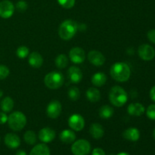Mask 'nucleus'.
<instances>
[{"label":"nucleus","instance_id":"nucleus-1","mask_svg":"<svg viewBox=\"0 0 155 155\" xmlns=\"http://www.w3.org/2000/svg\"><path fill=\"white\" fill-rule=\"evenodd\" d=\"M112 78L117 82L124 83L130 79L131 70L130 66L124 62H117L114 64L110 70Z\"/></svg>","mask_w":155,"mask_h":155},{"label":"nucleus","instance_id":"nucleus-2","mask_svg":"<svg viewBox=\"0 0 155 155\" xmlns=\"http://www.w3.org/2000/svg\"><path fill=\"white\" fill-rule=\"evenodd\" d=\"M79 27L77 22L71 19L64 21L58 28V35L64 40H70L77 33Z\"/></svg>","mask_w":155,"mask_h":155},{"label":"nucleus","instance_id":"nucleus-3","mask_svg":"<svg viewBox=\"0 0 155 155\" xmlns=\"http://www.w3.org/2000/svg\"><path fill=\"white\" fill-rule=\"evenodd\" d=\"M109 100L114 106L123 107L128 100V95L124 88L120 86H114L109 92Z\"/></svg>","mask_w":155,"mask_h":155},{"label":"nucleus","instance_id":"nucleus-4","mask_svg":"<svg viewBox=\"0 0 155 155\" xmlns=\"http://www.w3.org/2000/svg\"><path fill=\"white\" fill-rule=\"evenodd\" d=\"M8 124L13 131H21L27 124V117L21 111H15L8 117Z\"/></svg>","mask_w":155,"mask_h":155},{"label":"nucleus","instance_id":"nucleus-5","mask_svg":"<svg viewBox=\"0 0 155 155\" xmlns=\"http://www.w3.org/2000/svg\"><path fill=\"white\" fill-rule=\"evenodd\" d=\"M44 83L49 89H58L63 86L64 77L59 71H51L45 75Z\"/></svg>","mask_w":155,"mask_h":155},{"label":"nucleus","instance_id":"nucleus-6","mask_svg":"<svg viewBox=\"0 0 155 155\" xmlns=\"http://www.w3.org/2000/svg\"><path fill=\"white\" fill-rule=\"evenodd\" d=\"M90 151L91 145L86 139L75 141L71 146V151L74 155H88Z\"/></svg>","mask_w":155,"mask_h":155},{"label":"nucleus","instance_id":"nucleus-7","mask_svg":"<svg viewBox=\"0 0 155 155\" xmlns=\"http://www.w3.org/2000/svg\"><path fill=\"white\" fill-rule=\"evenodd\" d=\"M62 110L61 104L58 100H52L48 104L46 108V114L51 119H56L61 115Z\"/></svg>","mask_w":155,"mask_h":155},{"label":"nucleus","instance_id":"nucleus-8","mask_svg":"<svg viewBox=\"0 0 155 155\" xmlns=\"http://www.w3.org/2000/svg\"><path fill=\"white\" fill-rule=\"evenodd\" d=\"M139 56L143 61H151L155 57V50L151 45L148 44H142L138 48Z\"/></svg>","mask_w":155,"mask_h":155},{"label":"nucleus","instance_id":"nucleus-9","mask_svg":"<svg viewBox=\"0 0 155 155\" xmlns=\"http://www.w3.org/2000/svg\"><path fill=\"white\" fill-rule=\"evenodd\" d=\"M68 125L74 131L80 132L84 128L85 120L83 117L79 114H74L69 117Z\"/></svg>","mask_w":155,"mask_h":155},{"label":"nucleus","instance_id":"nucleus-10","mask_svg":"<svg viewBox=\"0 0 155 155\" xmlns=\"http://www.w3.org/2000/svg\"><path fill=\"white\" fill-rule=\"evenodd\" d=\"M15 12V5L8 0H4L0 2V17L5 19L11 18Z\"/></svg>","mask_w":155,"mask_h":155},{"label":"nucleus","instance_id":"nucleus-11","mask_svg":"<svg viewBox=\"0 0 155 155\" xmlns=\"http://www.w3.org/2000/svg\"><path fill=\"white\" fill-rule=\"evenodd\" d=\"M69 58L74 64H81L86 59L85 51L80 47H74L69 52Z\"/></svg>","mask_w":155,"mask_h":155},{"label":"nucleus","instance_id":"nucleus-12","mask_svg":"<svg viewBox=\"0 0 155 155\" xmlns=\"http://www.w3.org/2000/svg\"><path fill=\"white\" fill-rule=\"evenodd\" d=\"M87 58L89 61L96 67L102 66L105 63V57L104 54L96 50H92L89 51Z\"/></svg>","mask_w":155,"mask_h":155},{"label":"nucleus","instance_id":"nucleus-13","mask_svg":"<svg viewBox=\"0 0 155 155\" xmlns=\"http://www.w3.org/2000/svg\"><path fill=\"white\" fill-rule=\"evenodd\" d=\"M55 132L50 127H44L39 132V139L43 143H49L55 138Z\"/></svg>","mask_w":155,"mask_h":155},{"label":"nucleus","instance_id":"nucleus-14","mask_svg":"<svg viewBox=\"0 0 155 155\" xmlns=\"http://www.w3.org/2000/svg\"><path fill=\"white\" fill-rule=\"evenodd\" d=\"M68 77L70 82L74 83V84H77V83H80L83 79V73L78 67L72 66L68 69Z\"/></svg>","mask_w":155,"mask_h":155},{"label":"nucleus","instance_id":"nucleus-15","mask_svg":"<svg viewBox=\"0 0 155 155\" xmlns=\"http://www.w3.org/2000/svg\"><path fill=\"white\" fill-rule=\"evenodd\" d=\"M5 144L7 147H8L11 149H15L18 148L21 145V139L19 136L15 133H8L5 135L4 139Z\"/></svg>","mask_w":155,"mask_h":155},{"label":"nucleus","instance_id":"nucleus-16","mask_svg":"<svg viewBox=\"0 0 155 155\" xmlns=\"http://www.w3.org/2000/svg\"><path fill=\"white\" fill-rule=\"evenodd\" d=\"M145 107L141 103H131L127 107V112L131 116L139 117L145 113Z\"/></svg>","mask_w":155,"mask_h":155},{"label":"nucleus","instance_id":"nucleus-17","mask_svg":"<svg viewBox=\"0 0 155 155\" xmlns=\"http://www.w3.org/2000/svg\"><path fill=\"white\" fill-rule=\"evenodd\" d=\"M123 137L130 142H136L140 138V133L137 128L130 127V128L124 130V132L123 133Z\"/></svg>","mask_w":155,"mask_h":155},{"label":"nucleus","instance_id":"nucleus-18","mask_svg":"<svg viewBox=\"0 0 155 155\" xmlns=\"http://www.w3.org/2000/svg\"><path fill=\"white\" fill-rule=\"evenodd\" d=\"M28 62L32 68H39L43 64V58L37 51H33L29 54Z\"/></svg>","mask_w":155,"mask_h":155},{"label":"nucleus","instance_id":"nucleus-19","mask_svg":"<svg viewBox=\"0 0 155 155\" xmlns=\"http://www.w3.org/2000/svg\"><path fill=\"white\" fill-rule=\"evenodd\" d=\"M89 133L91 136L95 139H100L104 134V130L102 126L98 123L92 124L89 128Z\"/></svg>","mask_w":155,"mask_h":155},{"label":"nucleus","instance_id":"nucleus-20","mask_svg":"<svg viewBox=\"0 0 155 155\" xmlns=\"http://www.w3.org/2000/svg\"><path fill=\"white\" fill-rule=\"evenodd\" d=\"M60 139L64 144L74 143L76 140V134L74 130H64L61 133Z\"/></svg>","mask_w":155,"mask_h":155},{"label":"nucleus","instance_id":"nucleus-21","mask_svg":"<svg viewBox=\"0 0 155 155\" xmlns=\"http://www.w3.org/2000/svg\"><path fill=\"white\" fill-rule=\"evenodd\" d=\"M30 155H50L49 148L45 143L38 144L32 148Z\"/></svg>","mask_w":155,"mask_h":155},{"label":"nucleus","instance_id":"nucleus-22","mask_svg":"<svg viewBox=\"0 0 155 155\" xmlns=\"http://www.w3.org/2000/svg\"><path fill=\"white\" fill-rule=\"evenodd\" d=\"M106 82H107V76L104 73H96L92 77V83L96 87H101L104 86Z\"/></svg>","mask_w":155,"mask_h":155},{"label":"nucleus","instance_id":"nucleus-23","mask_svg":"<svg viewBox=\"0 0 155 155\" xmlns=\"http://www.w3.org/2000/svg\"><path fill=\"white\" fill-rule=\"evenodd\" d=\"M86 95L87 99L92 103L98 102L101 99V93H100V91L98 89H97L96 88L92 87L88 89V90L86 91Z\"/></svg>","mask_w":155,"mask_h":155},{"label":"nucleus","instance_id":"nucleus-24","mask_svg":"<svg viewBox=\"0 0 155 155\" xmlns=\"http://www.w3.org/2000/svg\"><path fill=\"white\" fill-rule=\"evenodd\" d=\"M14 103L13 99L11 97H5L2 100L1 103H0V107H1L2 110L5 113H8L12 110L14 107Z\"/></svg>","mask_w":155,"mask_h":155},{"label":"nucleus","instance_id":"nucleus-25","mask_svg":"<svg viewBox=\"0 0 155 155\" xmlns=\"http://www.w3.org/2000/svg\"><path fill=\"white\" fill-rule=\"evenodd\" d=\"M114 108L109 105H103L98 110V114L103 119H109L114 115Z\"/></svg>","mask_w":155,"mask_h":155},{"label":"nucleus","instance_id":"nucleus-26","mask_svg":"<svg viewBox=\"0 0 155 155\" xmlns=\"http://www.w3.org/2000/svg\"><path fill=\"white\" fill-rule=\"evenodd\" d=\"M56 67L59 69H64L68 65V58L65 54H61L56 57L54 61Z\"/></svg>","mask_w":155,"mask_h":155},{"label":"nucleus","instance_id":"nucleus-27","mask_svg":"<svg viewBox=\"0 0 155 155\" xmlns=\"http://www.w3.org/2000/svg\"><path fill=\"white\" fill-rule=\"evenodd\" d=\"M24 139L26 143L28 144V145H33L36 142V135L32 130H28V131L24 133Z\"/></svg>","mask_w":155,"mask_h":155},{"label":"nucleus","instance_id":"nucleus-28","mask_svg":"<svg viewBox=\"0 0 155 155\" xmlns=\"http://www.w3.org/2000/svg\"><path fill=\"white\" fill-rule=\"evenodd\" d=\"M68 98L73 101H77V100L80 98V92L78 88L77 87H71L68 90Z\"/></svg>","mask_w":155,"mask_h":155},{"label":"nucleus","instance_id":"nucleus-29","mask_svg":"<svg viewBox=\"0 0 155 155\" xmlns=\"http://www.w3.org/2000/svg\"><path fill=\"white\" fill-rule=\"evenodd\" d=\"M29 53H30V50L25 45H21L17 48L16 54L19 58H26L29 55Z\"/></svg>","mask_w":155,"mask_h":155},{"label":"nucleus","instance_id":"nucleus-30","mask_svg":"<svg viewBox=\"0 0 155 155\" xmlns=\"http://www.w3.org/2000/svg\"><path fill=\"white\" fill-rule=\"evenodd\" d=\"M75 2L76 0H58L59 5L66 9H70L74 7Z\"/></svg>","mask_w":155,"mask_h":155},{"label":"nucleus","instance_id":"nucleus-31","mask_svg":"<svg viewBox=\"0 0 155 155\" xmlns=\"http://www.w3.org/2000/svg\"><path fill=\"white\" fill-rule=\"evenodd\" d=\"M9 73L10 71L8 67H6L5 65L0 64V80L7 78L8 76L9 75Z\"/></svg>","mask_w":155,"mask_h":155},{"label":"nucleus","instance_id":"nucleus-32","mask_svg":"<svg viewBox=\"0 0 155 155\" xmlns=\"http://www.w3.org/2000/svg\"><path fill=\"white\" fill-rule=\"evenodd\" d=\"M146 115L150 120H155V104H151L148 107L146 110Z\"/></svg>","mask_w":155,"mask_h":155},{"label":"nucleus","instance_id":"nucleus-33","mask_svg":"<svg viewBox=\"0 0 155 155\" xmlns=\"http://www.w3.org/2000/svg\"><path fill=\"white\" fill-rule=\"evenodd\" d=\"M16 8L20 12H25V11L27 10V8H28V5H27V3L25 1H24V0H20V1H18V2H17Z\"/></svg>","mask_w":155,"mask_h":155},{"label":"nucleus","instance_id":"nucleus-34","mask_svg":"<svg viewBox=\"0 0 155 155\" xmlns=\"http://www.w3.org/2000/svg\"><path fill=\"white\" fill-rule=\"evenodd\" d=\"M147 36H148V39H149L151 42L155 44V29L149 30V31L148 32Z\"/></svg>","mask_w":155,"mask_h":155},{"label":"nucleus","instance_id":"nucleus-35","mask_svg":"<svg viewBox=\"0 0 155 155\" xmlns=\"http://www.w3.org/2000/svg\"><path fill=\"white\" fill-rule=\"evenodd\" d=\"M8 121V116L5 112H0V124H5Z\"/></svg>","mask_w":155,"mask_h":155},{"label":"nucleus","instance_id":"nucleus-36","mask_svg":"<svg viewBox=\"0 0 155 155\" xmlns=\"http://www.w3.org/2000/svg\"><path fill=\"white\" fill-rule=\"evenodd\" d=\"M92 155H106L105 152L103 149L100 148H96L92 151Z\"/></svg>","mask_w":155,"mask_h":155},{"label":"nucleus","instance_id":"nucleus-37","mask_svg":"<svg viewBox=\"0 0 155 155\" xmlns=\"http://www.w3.org/2000/svg\"><path fill=\"white\" fill-rule=\"evenodd\" d=\"M150 98H151V99L153 101L155 102V86H153V87L151 88V91H150Z\"/></svg>","mask_w":155,"mask_h":155},{"label":"nucleus","instance_id":"nucleus-38","mask_svg":"<svg viewBox=\"0 0 155 155\" xmlns=\"http://www.w3.org/2000/svg\"><path fill=\"white\" fill-rule=\"evenodd\" d=\"M15 155H27V153L24 151H23V150H19V151H17Z\"/></svg>","mask_w":155,"mask_h":155},{"label":"nucleus","instance_id":"nucleus-39","mask_svg":"<svg viewBox=\"0 0 155 155\" xmlns=\"http://www.w3.org/2000/svg\"><path fill=\"white\" fill-rule=\"evenodd\" d=\"M117 155H130V154H128V153H127V152H120Z\"/></svg>","mask_w":155,"mask_h":155},{"label":"nucleus","instance_id":"nucleus-40","mask_svg":"<svg viewBox=\"0 0 155 155\" xmlns=\"http://www.w3.org/2000/svg\"><path fill=\"white\" fill-rule=\"evenodd\" d=\"M2 95H3V92L1 90V89H0V98L2 97Z\"/></svg>","mask_w":155,"mask_h":155},{"label":"nucleus","instance_id":"nucleus-41","mask_svg":"<svg viewBox=\"0 0 155 155\" xmlns=\"http://www.w3.org/2000/svg\"><path fill=\"white\" fill-rule=\"evenodd\" d=\"M153 138H154V139L155 140V129H154V132H153Z\"/></svg>","mask_w":155,"mask_h":155},{"label":"nucleus","instance_id":"nucleus-42","mask_svg":"<svg viewBox=\"0 0 155 155\" xmlns=\"http://www.w3.org/2000/svg\"><path fill=\"white\" fill-rule=\"evenodd\" d=\"M110 155H113V154H110Z\"/></svg>","mask_w":155,"mask_h":155}]
</instances>
